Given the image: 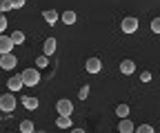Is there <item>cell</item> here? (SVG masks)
Here are the masks:
<instances>
[{
	"label": "cell",
	"mask_w": 160,
	"mask_h": 133,
	"mask_svg": "<svg viewBox=\"0 0 160 133\" xmlns=\"http://www.w3.org/2000/svg\"><path fill=\"white\" fill-rule=\"evenodd\" d=\"M16 64H18V58H16L13 53H2V55H0V67H2L5 71L16 69Z\"/></svg>",
	"instance_id": "cell-4"
},
{
	"label": "cell",
	"mask_w": 160,
	"mask_h": 133,
	"mask_svg": "<svg viewBox=\"0 0 160 133\" xmlns=\"http://www.w3.org/2000/svg\"><path fill=\"white\" fill-rule=\"evenodd\" d=\"M9 38H11L13 45H22V42H25V33H22V31H11Z\"/></svg>",
	"instance_id": "cell-16"
},
{
	"label": "cell",
	"mask_w": 160,
	"mask_h": 133,
	"mask_svg": "<svg viewBox=\"0 0 160 133\" xmlns=\"http://www.w3.org/2000/svg\"><path fill=\"white\" fill-rule=\"evenodd\" d=\"M56 111L60 113V116H71V113H73L71 100H58V102H56Z\"/></svg>",
	"instance_id": "cell-5"
},
{
	"label": "cell",
	"mask_w": 160,
	"mask_h": 133,
	"mask_svg": "<svg viewBox=\"0 0 160 133\" xmlns=\"http://www.w3.org/2000/svg\"><path fill=\"white\" fill-rule=\"evenodd\" d=\"M22 104H25V109L36 111V109H38V98H29V96H25V98H22Z\"/></svg>",
	"instance_id": "cell-14"
},
{
	"label": "cell",
	"mask_w": 160,
	"mask_h": 133,
	"mask_svg": "<svg viewBox=\"0 0 160 133\" xmlns=\"http://www.w3.org/2000/svg\"><path fill=\"white\" fill-rule=\"evenodd\" d=\"M56 47H58L56 38H47V40H45V45H42V51H45V55H51V53H56Z\"/></svg>",
	"instance_id": "cell-12"
},
{
	"label": "cell",
	"mask_w": 160,
	"mask_h": 133,
	"mask_svg": "<svg viewBox=\"0 0 160 133\" xmlns=\"http://www.w3.org/2000/svg\"><path fill=\"white\" fill-rule=\"evenodd\" d=\"M16 98H13V93L9 91V93H2L0 96V111H5V113H11L13 109H16Z\"/></svg>",
	"instance_id": "cell-1"
},
{
	"label": "cell",
	"mask_w": 160,
	"mask_h": 133,
	"mask_svg": "<svg viewBox=\"0 0 160 133\" xmlns=\"http://www.w3.org/2000/svg\"><path fill=\"white\" fill-rule=\"evenodd\" d=\"M56 126L58 129H71V116H58Z\"/></svg>",
	"instance_id": "cell-13"
},
{
	"label": "cell",
	"mask_w": 160,
	"mask_h": 133,
	"mask_svg": "<svg viewBox=\"0 0 160 133\" xmlns=\"http://www.w3.org/2000/svg\"><path fill=\"white\" fill-rule=\"evenodd\" d=\"M9 11V5H7V0H0V13H5Z\"/></svg>",
	"instance_id": "cell-26"
},
{
	"label": "cell",
	"mask_w": 160,
	"mask_h": 133,
	"mask_svg": "<svg viewBox=\"0 0 160 133\" xmlns=\"http://www.w3.org/2000/svg\"><path fill=\"white\" fill-rule=\"evenodd\" d=\"M116 116H118V118H127V116H129V107H127V104H118V107H116Z\"/></svg>",
	"instance_id": "cell-17"
},
{
	"label": "cell",
	"mask_w": 160,
	"mask_h": 133,
	"mask_svg": "<svg viewBox=\"0 0 160 133\" xmlns=\"http://www.w3.org/2000/svg\"><path fill=\"white\" fill-rule=\"evenodd\" d=\"M49 64V55H38L36 58V69H45Z\"/></svg>",
	"instance_id": "cell-18"
},
{
	"label": "cell",
	"mask_w": 160,
	"mask_h": 133,
	"mask_svg": "<svg viewBox=\"0 0 160 133\" xmlns=\"http://www.w3.org/2000/svg\"><path fill=\"white\" fill-rule=\"evenodd\" d=\"M7 87H9L11 91H20V89H22V87H25V82H22V75H20V73H16V75H11V78L7 80Z\"/></svg>",
	"instance_id": "cell-7"
},
{
	"label": "cell",
	"mask_w": 160,
	"mask_h": 133,
	"mask_svg": "<svg viewBox=\"0 0 160 133\" xmlns=\"http://www.w3.org/2000/svg\"><path fill=\"white\" fill-rule=\"evenodd\" d=\"M133 129H136V124H133L131 120H127V118H122V120H120V124H118V131H120V133H133Z\"/></svg>",
	"instance_id": "cell-11"
},
{
	"label": "cell",
	"mask_w": 160,
	"mask_h": 133,
	"mask_svg": "<svg viewBox=\"0 0 160 133\" xmlns=\"http://www.w3.org/2000/svg\"><path fill=\"white\" fill-rule=\"evenodd\" d=\"M120 73H125V75L136 73V62L133 60H122V62H120Z\"/></svg>",
	"instance_id": "cell-10"
},
{
	"label": "cell",
	"mask_w": 160,
	"mask_h": 133,
	"mask_svg": "<svg viewBox=\"0 0 160 133\" xmlns=\"http://www.w3.org/2000/svg\"><path fill=\"white\" fill-rule=\"evenodd\" d=\"M151 31L160 33V18H153V20H151Z\"/></svg>",
	"instance_id": "cell-23"
},
{
	"label": "cell",
	"mask_w": 160,
	"mask_h": 133,
	"mask_svg": "<svg viewBox=\"0 0 160 133\" xmlns=\"http://www.w3.org/2000/svg\"><path fill=\"white\" fill-rule=\"evenodd\" d=\"M11 49H13L11 38L9 36H0V55H2V53H11Z\"/></svg>",
	"instance_id": "cell-8"
},
{
	"label": "cell",
	"mask_w": 160,
	"mask_h": 133,
	"mask_svg": "<svg viewBox=\"0 0 160 133\" xmlns=\"http://www.w3.org/2000/svg\"><path fill=\"white\" fill-rule=\"evenodd\" d=\"M5 29H7V18H5V13H0V33Z\"/></svg>",
	"instance_id": "cell-24"
},
{
	"label": "cell",
	"mask_w": 160,
	"mask_h": 133,
	"mask_svg": "<svg viewBox=\"0 0 160 133\" xmlns=\"http://www.w3.org/2000/svg\"><path fill=\"white\" fill-rule=\"evenodd\" d=\"M42 18H45L47 25H56V22L60 20V13H58L56 9H47V11H42Z\"/></svg>",
	"instance_id": "cell-9"
},
{
	"label": "cell",
	"mask_w": 160,
	"mask_h": 133,
	"mask_svg": "<svg viewBox=\"0 0 160 133\" xmlns=\"http://www.w3.org/2000/svg\"><path fill=\"white\" fill-rule=\"evenodd\" d=\"M60 20H62L65 25H73L76 22V11H65L62 16H60Z\"/></svg>",
	"instance_id": "cell-15"
},
{
	"label": "cell",
	"mask_w": 160,
	"mask_h": 133,
	"mask_svg": "<svg viewBox=\"0 0 160 133\" xmlns=\"http://www.w3.org/2000/svg\"><path fill=\"white\" fill-rule=\"evenodd\" d=\"M87 96H89V87H87V84H85V87H82V89H78V98H80V100H85V98H87Z\"/></svg>",
	"instance_id": "cell-22"
},
{
	"label": "cell",
	"mask_w": 160,
	"mask_h": 133,
	"mask_svg": "<svg viewBox=\"0 0 160 133\" xmlns=\"http://www.w3.org/2000/svg\"><path fill=\"white\" fill-rule=\"evenodd\" d=\"M20 131L22 133H33V122L31 120H22L20 122Z\"/></svg>",
	"instance_id": "cell-19"
},
{
	"label": "cell",
	"mask_w": 160,
	"mask_h": 133,
	"mask_svg": "<svg viewBox=\"0 0 160 133\" xmlns=\"http://www.w3.org/2000/svg\"><path fill=\"white\" fill-rule=\"evenodd\" d=\"M20 75H22V82L27 87H36L40 82V71L38 69H27V71H22Z\"/></svg>",
	"instance_id": "cell-2"
},
{
	"label": "cell",
	"mask_w": 160,
	"mask_h": 133,
	"mask_svg": "<svg viewBox=\"0 0 160 133\" xmlns=\"http://www.w3.org/2000/svg\"><path fill=\"white\" fill-rule=\"evenodd\" d=\"M140 80H142V82H149V80H151V73H149V71H142V73H140Z\"/></svg>",
	"instance_id": "cell-25"
},
{
	"label": "cell",
	"mask_w": 160,
	"mask_h": 133,
	"mask_svg": "<svg viewBox=\"0 0 160 133\" xmlns=\"http://www.w3.org/2000/svg\"><path fill=\"white\" fill-rule=\"evenodd\" d=\"M133 131H138V133H153V126H151V124H140V126H136Z\"/></svg>",
	"instance_id": "cell-21"
},
{
	"label": "cell",
	"mask_w": 160,
	"mask_h": 133,
	"mask_svg": "<svg viewBox=\"0 0 160 133\" xmlns=\"http://www.w3.org/2000/svg\"><path fill=\"white\" fill-rule=\"evenodd\" d=\"M85 69L89 73H100V71H102V62H100V58H87Z\"/></svg>",
	"instance_id": "cell-6"
},
{
	"label": "cell",
	"mask_w": 160,
	"mask_h": 133,
	"mask_svg": "<svg viewBox=\"0 0 160 133\" xmlns=\"http://www.w3.org/2000/svg\"><path fill=\"white\" fill-rule=\"evenodd\" d=\"M120 29H122V33H136V29H138V18H133V16L122 18V22H120Z\"/></svg>",
	"instance_id": "cell-3"
},
{
	"label": "cell",
	"mask_w": 160,
	"mask_h": 133,
	"mask_svg": "<svg viewBox=\"0 0 160 133\" xmlns=\"http://www.w3.org/2000/svg\"><path fill=\"white\" fill-rule=\"evenodd\" d=\"M25 2H27V0H7L9 9H22V7H25Z\"/></svg>",
	"instance_id": "cell-20"
}]
</instances>
